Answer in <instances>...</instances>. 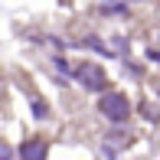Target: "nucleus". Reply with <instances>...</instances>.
<instances>
[{"label": "nucleus", "mask_w": 160, "mask_h": 160, "mask_svg": "<svg viewBox=\"0 0 160 160\" xmlns=\"http://www.w3.org/2000/svg\"><path fill=\"white\" fill-rule=\"evenodd\" d=\"M101 111H105V118H111V121H124L128 114H131V105H128V98L124 95H101Z\"/></svg>", "instance_id": "1"}, {"label": "nucleus", "mask_w": 160, "mask_h": 160, "mask_svg": "<svg viewBox=\"0 0 160 160\" xmlns=\"http://www.w3.org/2000/svg\"><path fill=\"white\" fill-rule=\"evenodd\" d=\"M78 82L85 85V88H92V92H98V88H105V69H98V65H78Z\"/></svg>", "instance_id": "2"}, {"label": "nucleus", "mask_w": 160, "mask_h": 160, "mask_svg": "<svg viewBox=\"0 0 160 160\" xmlns=\"http://www.w3.org/2000/svg\"><path fill=\"white\" fill-rule=\"evenodd\" d=\"M20 157H23V160H46V144H42V141H30V144H23Z\"/></svg>", "instance_id": "3"}]
</instances>
